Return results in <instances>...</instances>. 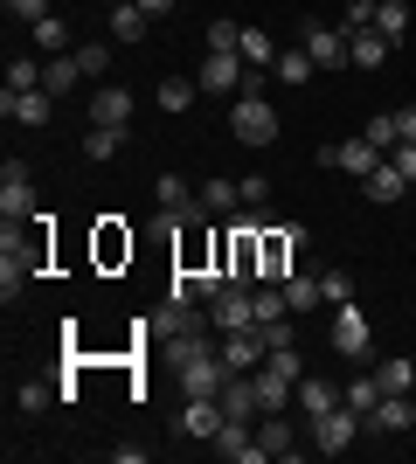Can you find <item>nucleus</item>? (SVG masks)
<instances>
[{
  "instance_id": "obj_1",
  "label": "nucleus",
  "mask_w": 416,
  "mask_h": 464,
  "mask_svg": "<svg viewBox=\"0 0 416 464\" xmlns=\"http://www.w3.org/2000/svg\"><path fill=\"white\" fill-rule=\"evenodd\" d=\"M229 132H237L243 146H271V139H277V111L264 104L257 91H243L237 104H229Z\"/></svg>"
},
{
  "instance_id": "obj_2",
  "label": "nucleus",
  "mask_w": 416,
  "mask_h": 464,
  "mask_svg": "<svg viewBox=\"0 0 416 464\" xmlns=\"http://www.w3.org/2000/svg\"><path fill=\"white\" fill-rule=\"evenodd\" d=\"M361 430H368V416H361V409H347V402H340V409H326V416H313V444L326 450V458H340V450L354 444Z\"/></svg>"
},
{
  "instance_id": "obj_3",
  "label": "nucleus",
  "mask_w": 416,
  "mask_h": 464,
  "mask_svg": "<svg viewBox=\"0 0 416 464\" xmlns=\"http://www.w3.org/2000/svg\"><path fill=\"white\" fill-rule=\"evenodd\" d=\"M229 361H222V347L216 353H195V361H180V395H222L229 388Z\"/></svg>"
},
{
  "instance_id": "obj_4",
  "label": "nucleus",
  "mask_w": 416,
  "mask_h": 464,
  "mask_svg": "<svg viewBox=\"0 0 416 464\" xmlns=\"http://www.w3.org/2000/svg\"><path fill=\"white\" fill-rule=\"evenodd\" d=\"M35 188H28V160H7V180H0V222H35Z\"/></svg>"
},
{
  "instance_id": "obj_5",
  "label": "nucleus",
  "mask_w": 416,
  "mask_h": 464,
  "mask_svg": "<svg viewBox=\"0 0 416 464\" xmlns=\"http://www.w3.org/2000/svg\"><path fill=\"white\" fill-rule=\"evenodd\" d=\"M334 347L347 353V361H368V353H375V333H368V319H361L354 298H347V305H334Z\"/></svg>"
},
{
  "instance_id": "obj_6",
  "label": "nucleus",
  "mask_w": 416,
  "mask_h": 464,
  "mask_svg": "<svg viewBox=\"0 0 416 464\" xmlns=\"http://www.w3.org/2000/svg\"><path fill=\"white\" fill-rule=\"evenodd\" d=\"M208 326H216V333L257 326V305H250V291H243V285H222L216 298H208Z\"/></svg>"
},
{
  "instance_id": "obj_7",
  "label": "nucleus",
  "mask_w": 416,
  "mask_h": 464,
  "mask_svg": "<svg viewBox=\"0 0 416 464\" xmlns=\"http://www.w3.org/2000/svg\"><path fill=\"white\" fill-rule=\"evenodd\" d=\"M264 353H271L264 326H237V333H222V361H229L237 374H257V368H264Z\"/></svg>"
},
{
  "instance_id": "obj_8",
  "label": "nucleus",
  "mask_w": 416,
  "mask_h": 464,
  "mask_svg": "<svg viewBox=\"0 0 416 464\" xmlns=\"http://www.w3.org/2000/svg\"><path fill=\"white\" fill-rule=\"evenodd\" d=\"M305 56L319 63V70H347V35H340V28H326V21H305Z\"/></svg>"
},
{
  "instance_id": "obj_9",
  "label": "nucleus",
  "mask_w": 416,
  "mask_h": 464,
  "mask_svg": "<svg viewBox=\"0 0 416 464\" xmlns=\"http://www.w3.org/2000/svg\"><path fill=\"white\" fill-rule=\"evenodd\" d=\"M222 416H229V423H257V416H264L257 374H229V388H222Z\"/></svg>"
},
{
  "instance_id": "obj_10",
  "label": "nucleus",
  "mask_w": 416,
  "mask_h": 464,
  "mask_svg": "<svg viewBox=\"0 0 416 464\" xmlns=\"http://www.w3.org/2000/svg\"><path fill=\"white\" fill-rule=\"evenodd\" d=\"M208 444H216V458H237V464H264V458H271V450L250 437V423H222Z\"/></svg>"
},
{
  "instance_id": "obj_11",
  "label": "nucleus",
  "mask_w": 416,
  "mask_h": 464,
  "mask_svg": "<svg viewBox=\"0 0 416 464\" xmlns=\"http://www.w3.org/2000/svg\"><path fill=\"white\" fill-rule=\"evenodd\" d=\"M222 423H229V416H222V395H188V409H180V437H216Z\"/></svg>"
},
{
  "instance_id": "obj_12",
  "label": "nucleus",
  "mask_w": 416,
  "mask_h": 464,
  "mask_svg": "<svg viewBox=\"0 0 416 464\" xmlns=\"http://www.w3.org/2000/svg\"><path fill=\"white\" fill-rule=\"evenodd\" d=\"M195 83H201V91H237V83H243V56H237V49H216V56H201Z\"/></svg>"
},
{
  "instance_id": "obj_13",
  "label": "nucleus",
  "mask_w": 416,
  "mask_h": 464,
  "mask_svg": "<svg viewBox=\"0 0 416 464\" xmlns=\"http://www.w3.org/2000/svg\"><path fill=\"white\" fill-rule=\"evenodd\" d=\"M0 111L15 118V125H49L56 97H49V91H7V97H0Z\"/></svg>"
},
{
  "instance_id": "obj_14",
  "label": "nucleus",
  "mask_w": 416,
  "mask_h": 464,
  "mask_svg": "<svg viewBox=\"0 0 416 464\" xmlns=\"http://www.w3.org/2000/svg\"><path fill=\"white\" fill-rule=\"evenodd\" d=\"M368 430H389V437H410V430H416V409H410V395H382V402L368 409Z\"/></svg>"
},
{
  "instance_id": "obj_15",
  "label": "nucleus",
  "mask_w": 416,
  "mask_h": 464,
  "mask_svg": "<svg viewBox=\"0 0 416 464\" xmlns=\"http://www.w3.org/2000/svg\"><path fill=\"white\" fill-rule=\"evenodd\" d=\"M389 49H396V42L375 35V28H354V35H347V56H354V70H382V63H389Z\"/></svg>"
},
{
  "instance_id": "obj_16",
  "label": "nucleus",
  "mask_w": 416,
  "mask_h": 464,
  "mask_svg": "<svg viewBox=\"0 0 416 464\" xmlns=\"http://www.w3.org/2000/svg\"><path fill=\"white\" fill-rule=\"evenodd\" d=\"M125 118H132V91L104 83V91L91 97V125H119V132H125Z\"/></svg>"
},
{
  "instance_id": "obj_17",
  "label": "nucleus",
  "mask_w": 416,
  "mask_h": 464,
  "mask_svg": "<svg viewBox=\"0 0 416 464\" xmlns=\"http://www.w3.org/2000/svg\"><path fill=\"white\" fill-rule=\"evenodd\" d=\"M257 444L264 450H271V458H285V464H292V423H285V409H264V416H257Z\"/></svg>"
},
{
  "instance_id": "obj_18",
  "label": "nucleus",
  "mask_w": 416,
  "mask_h": 464,
  "mask_svg": "<svg viewBox=\"0 0 416 464\" xmlns=\"http://www.w3.org/2000/svg\"><path fill=\"white\" fill-rule=\"evenodd\" d=\"M375 167H382V146H368V139H347V146H340V174L368 180Z\"/></svg>"
},
{
  "instance_id": "obj_19",
  "label": "nucleus",
  "mask_w": 416,
  "mask_h": 464,
  "mask_svg": "<svg viewBox=\"0 0 416 464\" xmlns=\"http://www.w3.org/2000/svg\"><path fill=\"white\" fill-rule=\"evenodd\" d=\"M77 77H83L77 56H49V63H42V91H49V97H70V91H77Z\"/></svg>"
},
{
  "instance_id": "obj_20",
  "label": "nucleus",
  "mask_w": 416,
  "mask_h": 464,
  "mask_svg": "<svg viewBox=\"0 0 416 464\" xmlns=\"http://www.w3.org/2000/svg\"><path fill=\"white\" fill-rule=\"evenodd\" d=\"M361 188H368V201H382V208H389V201H402V188H410V180H402V167H389V160H382Z\"/></svg>"
},
{
  "instance_id": "obj_21",
  "label": "nucleus",
  "mask_w": 416,
  "mask_h": 464,
  "mask_svg": "<svg viewBox=\"0 0 416 464\" xmlns=\"http://www.w3.org/2000/svg\"><path fill=\"white\" fill-rule=\"evenodd\" d=\"M375 35H389V42L410 35V0H375Z\"/></svg>"
},
{
  "instance_id": "obj_22",
  "label": "nucleus",
  "mask_w": 416,
  "mask_h": 464,
  "mask_svg": "<svg viewBox=\"0 0 416 464\" xmlns=\"http://www.w3.org/2000/svg\"><path fill=\"white\" fill-rule=\"evenodd\" d=\"M347 402V395H340L334 382H298V409H305V416H326V409H340Z\"/></svg>"
},
{
  "instance_id": "obj_23",
  "label": "nucleus",
  "mask_w": 416,
  "mask_h": 464,
  "mask_svg": "<svg viewBox=\"0 0 416 464\" xmlns=\"http://www.w3.org/2000/svg\"><path fill=\"white\" fill-rule=\"evenodd\" d=\"M313 70H319V63L305 56V49H285V56L271 63V77H277V83H292V91H298V83H313Z\"/></svg>"
},
{
  "instance_id": "obj_24",
  "label": "nucleus",
  "mask_w": 416,
  "mask_h": 464,
  "mask_svg": "<svg viewBox=\"0 0 416 464\" xmlns=\"http://www.w3.org/2000/svg\"><path fill=\"white\" fill-rule=\"evenodd\" d=\"M146 28H153V14L146 7H111V35L132 49V42H146Z\"/></svg>"
},
{
  "instance_id": "obj_25",
  "label": "nucleus",
  "mask_w": 416,
  "mask_h": 464,
  "mask_svg": "<svg viewBox=\"0 0 416 464\" xmlns=\"http://www.w3.org/2000/svg\"><path fill=\"white\" fill-rule=\"evenodd\" d=\"M119 146H125L119 125H91V132H83V160H119Z\"/></svg>"
},
{
  "instance_id": "obj_26",
  "label": "nucleus",
  "mask_w": 416,
  "mask_h": 464,
  "mask_svg": "<svg viewBox=\"0 0 416 464\" xmlns=\"http://www.w3.org/2000/svg\"><path fill=\"white\" fill-rule=\"evenodd\" d=\"M160 215H188V208H195V201H201V194H188V188H180V174H160Z\"/></svg>"
},
{
  "instance_id": "obj_27",
  "label": "nucleus",
  "mask_w": 416,
  "mask_h": 464,
  "mask_svg": "<svg viewBox=\"0 0 416 464\" xmlns=\"http://www.w3.org/2000/svg\"><path fill=\"white\" fill-rule=\"evenodd\" d=\"M35 49H42V56H63V49H70V28H63V14H42V21H35Z\"/></svg>"
},
{
  "instance_id": "obj_28",
  "label": "nucleus",
  "mask_w": 416,
  "mask_h": 464,
  "mask_svg": "<svg viewBox=\"0 0 416 464\" xmlns=\"http://www.w3.org/2000/svg\"><path fill=\"white\" fill-rule=\"evenodd\" d=\"M237 56L250 63V70H271L277 49H271V35H264V28H243V49H237Z\"/></svg>"
},
{
  "instance_id": "obj_29",
  "label": "nucleus",
  "mask_w": 416,
  "mask_h": 464,
  "mask_svg": "<svg viewBox=\"0 0 416 464\" xmlns=\"http://www.w3.org/2000/svg\"><path fill=\"white\" fill-rule=\"evenodd\" d=\"M375 382H382V395H402V388H416V368L396 353V361H382V368H375Z\"/></svg>"
},
{
  "instance_id": "obj_30",
  "label": "nucleus",
  "mask_w": 416,
  "mask_h": 464,
  "mask_svg": "<svg viewBox=\"0 0 416 464\" xmlns=\"http://www.w3.org/2000/svg\"><path fill=\"white\" fill-rule=\"evenodd\" d=\"M237 201H243L237 180H208V188H201V208H208V215H229Z\"/></svg>"
},
{
  "instance_id": "obj_31",
  "label": "nucleus",
  "mask_w": 416,
  "mask_h": 464,
  "mask_svg": "<svg viewBox=\"0 0 416 464\" xmlns=\"http://www.w3.org/2000/svg\"><path fill=\"white\" fill-rule=\"evenodd\" d=\"M361 139H368V146H382V153H389V146H402V125H396V111H375Z\"/></svg>"
},
{
  "instance_id": "obj_32",
  "label": "nucleus",
  "mask_w": 416,
  "mask_h": 464,
  "mask_svg": "<svg viewBox=\"0 0 416 464\" xmlns=\"http://www.w3.org/2000/svg\"><path fill=\"white\" fill-rule=\"evenodd\" d=\"M354 298V277L347 271H319V305H347Z\"/></svg>"
},
{
  "instance_id": "obj_33",
  "label": "nucleus",
  "mask_w": 416,
  "mask_h": 464,
  "mask_svg": "<svg viewBox=\"0 0 416 464\" xmlns=\"http://www.w3.org/2000/svg\"><path fill=\"white\" fill-rule=\"evenodd\" d=\"M7 91H42V63L35 56H15V63H7Z\"/></svg>"
},
{
  "instance_id": "obj_34",
  "label": "nucleus",
  "mask_w": 416,
  "mask_h": 464,
  "mask_svg": "<svg viewBox=\"0 0 416 464\" xmlns=\"http://www.w3.org/2000/svg\"><path fill=\"white\" fill-rule=\"evenodd\" d=\"M195 91H201V83H188V77H167V83H160V104H167V111H188V104H195Z\"/></svg>"
},
{
  "instance_id": "obj_35",
  "label": "nucleus",
  "mask_w": 416,
  "mask_h": 464,
  "mask_svg": "<svg viewBox=\"0 0 416 464\" xmlns=\"http://www.w3.org/2000/svg\"><path fill=\"white\" fill-rule=\"evenodd\" d=\"M340 395H347V409H361V416H368V409L382 402V382H375V374H368V382H347V388H340Z\"/></svg>"
},
{
  "instance_id": "obj_36",
  "label": "nucleus",
  "mask_w": 416,
  "mask_h": 464,
  "mask_svg": "<svg viewBox=\"0 0 416 464\" xmlns=\"http://www.w3.org/2000/svg\"><path fill=\"white\" fill-rule=\"evenodd\" d=\"M77 70H83V77H104V70H111V49H104V42H83V49H77Z\"/></svg>"
},
{
  "instance_id": "obj_37",
  "label": "nucleus",
  "mask_w": 416,
  "mask_h": 464,
  "mask_svg": "<svg viewBox=\"0 0 416 464\" xmlns=\"http://www.w3.org/2000/svg\"><path fill=\"white\" fill-rule=\"evenodd\" d=\"M285 298H292V312L319 305V277H285Z\"/></svg>"
},
{
  "instance_id": "obj_38",
  "label": "nucleus",
  "mask_w": 416,
  "mask_h": 464,
  "mask_svg": "<svg viewBox=\"0 0 416 464\" xmlns=\"http://www.w3.org/2000/svg\"><path fill=\"white\" fill-rule=\"evenodd\" d=\"M49 395H56L49 382H21V388H15V402L28 409V416H35V409H49Z\"/></svg>"
},
{
  "instance_id": "obj_39",
  "label": "nucleus",
  "mask_w": 416,
  "mask_h": 464,
  "mask_svg": "<svg viewBox=\"0 0 416 464\" xmlns=\"http://www.w3.org/2000/svg\"><path fill=\"white\" fill-rule=\"evenodd\" d=\"M208 49H243V28L237 21H208Z\"/></svg>"
},
{
  "instance_id": "obj_40",
  "label": "nucleus",
  "mask_w": 416,
  "mask_h": 464,
  "mask_svg": "<svg viewBox=\"0 0 416 464\" xmlns=\"http://www.w3.org/2000/svg\"><path fill=\"white\" fill-rule=\"evenodd\" d=\"M389 167H402V180H416V139H402L396 153H389Z\"/></svg>"
},
{
  "instance_id": "obj_41",
  "label": "nucleus",
  "mask_w": 416,
  "mask_h": 464,
  "mask_svg": "<svg viewBox=\"0 0 416 464\" xmlns=\"http://www.w3.org/2000/svg\"><path fill=\"white\" fill-rule=\"evenodd\" d=\"M7 14H15V21H28V28H35V21L49 14V0H15V7H7Z\"/></svg>"
},
{
  "instance_id": "obj_42",
  "label": "nucleus",
  "mask_w": 416,
  "mask_h": 464,
  "mask_svg": "<svg viewBox=\"0 0 416 464\" xmlns=\"http://www.w3.org/2000/svg\"><path fill=\"white\" fill-rule=\"evenodd\" d=\"M243 201H250V208H264V201H271V180L250 174V180H243Z\"/></svg>"
},
{
  "instance_id": "obj_43",
  "label": "nucleus",
  "mask_w": 416,
  "mask_h": 464,
  "mask_svg": "<svg viewBox=\"0 0 416 464\" xmlns=\"http://www.w3.org/2000/svg\"><path fill=\"white\" fill-rule=\"evenodd\" d=\"M139 7H146V14H153V21H160V14H174L180 0H139Z\"/></svg>"
},
{
  "instance_id": "obj_44",
  "label": "nucleus",
  "mask_w": 416,
  "mask_h": 464,
  "mask_svg": "<svg viewBox=\"0 0 416 464\" xmlns=\"http://www.w3.org/2000/svg\"><path fill=\"white\" fill-rule=\"evenodd\" d=\"M396 125H402V139H416V111H410V104L396 111Z\"/></svg>"
},
{
  "instance_id": "obj_45",
  "label": "nucleus",
  "mask_w": 416,
  "mask_h": 464,
  "mask_svg": "<svg viewBox=\"0 0 416 464\" xmlns=\"http://www.w3.org/2000/svg\"><path fill=\"white\" fill-rule=\"evenodd\" d=\"M111 7H139V0H111Z\"/></svg>"
},
{
  "instance_id": "obj_46",
  "label": "nucleus",
  "mask_w": 416,
  "mask_h": 464,
  "mask_svg": "<svg viewBox=\"0 0 416 464\" xmlns=\"http://www.w3.org/2000/svg\"><path fill=\"white\" fill-rule=\"evenodd\" d=\"M0 7H15V0H0Z\"/></svg>"
}]
</instances>
